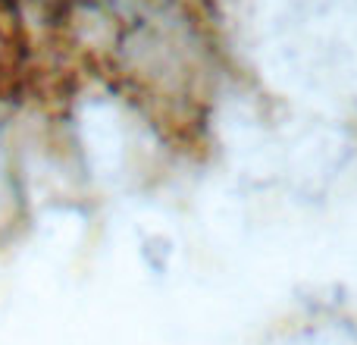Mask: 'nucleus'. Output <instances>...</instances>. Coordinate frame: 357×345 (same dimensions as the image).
Returning a JSON list of instances; mask_svg holds the SVG:
<instances>
[{
	"label": "nucleus",
	"mask_w": 357,
	"mask_h": 345,
	"mask_svg": "<svg viewBox=\"0 0 357 345\" xmlns=\"http://www.w3.org/2000/svg\"><path fill=\"white\" fill-rule=\"evenodd\" d=\"M31 47V29L22 0H0V79L16 73Z\"/></svg>",
	"instance_id": "nucleus-1"
}]
</instances>
